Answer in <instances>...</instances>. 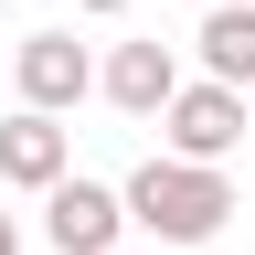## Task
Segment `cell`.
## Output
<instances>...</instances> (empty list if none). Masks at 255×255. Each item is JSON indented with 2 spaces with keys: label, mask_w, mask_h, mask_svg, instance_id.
<instances>
[{
  "label": "cell",
  "mask_w": 255,
  "mask_h": 255,
  "mask_svg": "<svg viewBox=\"0 0 255 255\" xmlns=\"http://www.w3.org/2000/svg\"><path fill=\"white\" fill-rule=\"evenodd\" d=\"M96 85H107V107L159 117V107H170V85H181V53H170V43H117L107 64H96Z\"/></svg>",
  "instance_id": "8992f818"
},
{
  "label": "cell",
  "mask_w": 255,
  "mask_h": 255,
  "mask_svg": "<svg viewBox=\"0 0 255 255\" xmlns=\"http://www.w3.org/2000/svg\"><path fill=\"white\" fill-rule=\"evenodd\" d=\"M117 255H128V245H117Z\"/></svg>",
  "instance_id": "30bf717a"
},
{
  "label": "cell",
  "mask_w": 255,
  "mask_h": 255,
  "mask_svg": "<svg viewBox=\"0 0 255 255\" xmlns=\"http://www.w3.org/2000/svg\"><path fill=\"white\" fill-rule=\"evenodd\" d=\"M0 255H21V223H11V213H0Z\"/></svg>",
  "instance_id": "ba28073f"
},
{
  "label": "cell",
  "mask_w": 255,
  "mask_h": 255,
  "mask_svg": "<svg viewBox=\"0 0 255 255\" xmlns=\"http://www.w3.org/2000/svg\"><path fill=\"white\" fill-rule=\"evenodd\" d=\"M191 43H202V75L213 85H255V0H213V21L202 32H191Z\"/></svg>",
  "instance_id": "52a82bcc"
},
{
  "label": "cell",
  "mask_w": 255,
  "mask_h": 255,
  "mask_svg": "<svg viewBox=\"0 0 255 255\" xmlns=\"http://www.w3.org/2000/svg\"><path fill=\"white\" fill-rule=\"evenodd\" d=\"M11 75H21V107L64 117V107H85V96H96V53L75 43V32H21Z\"/></svg>",
  "instance_id": "3957f363"
},
{
  "label": "cell",
  "mask_w": 255,
  "mask_h": 255,
  "mask_svg": "<svg viewBox=\"0 0 255 255\" xmlns=\"http://www.w3.org/2000/svg\"><path fill=\"white\" fill-rule=\"evenodd\" d=\"M43 234H53L64 255H117V234H128V213H117V191H107V181L64 170V181L43 191Z\"/></svg>",
  "instance_id": "277c9868"
},
{
  "label": "cell",
  "mask_w": 255,
  "mask_h": 255,
  "mask_svg": "<svg viewBox=\"0 0 255 255\" xmlns=\"http://www.w3.org/2000/svg\"><path fill=\"white\" fill-rule=\"evenodd\" d=\"M75 11H128V0H75Z\"/></svg>",
  "instance_id": "9c48e42d"
},
{
  "label": "cell",
  "mask_w": 255,
  "mask_h": 255,
  "mask_svg": "<svg viewBox=\"0 0 255 255\" xmlns=\"http://www.w3.org/2000/svg\"><path fill=\"white\" fill-rule=\"evenodd\" d=\"M159 138H170V159H202V170H223L245 138V96L234 85H170V107H159Z\"/></svg>",
  "instance_id": "7a4b0ae2"
},
{
  "label": "cell",
  "mask_w": 255,
  "mask_h": 255,
  "mask_svg": "<svg viewBox=\"0 0 255 255\" xmlns=\"http://www.w3.org/2000/svg\"><path fill=\"white\" fill-rule=\"evenodd\" d=\"M117 213L138 223V234H159V245H213L223 234V213H234V181L223 170H202V159H138V170L117 181Z\"/></svg>",
  "instance_id": "6da1fadb"
},
{
  "label": "cell",
  "mask_w": 255,
  "mask_h": 255,
  "mask_svg": "<svg viewBox=\"0 0 255 255\" xmlns=\"http://www.w3.org/2000/svg\"><path fill=\"white\" fill-rule=\"evenodd\" d=\"M64 170H75V138H64V117H43V107L0 117V181H11V191H53Z\"/></svg>",
  "instance_id": "5b68a950"
}]
</instances>
